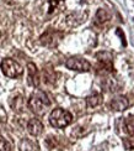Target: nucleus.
Here are the masks:
<instances>
[{
    "label": "nucleus",
    "instance_id": "obj_13",
    "mask_svg": "<svg viewBox=\"0 0 134 151\" xmlns=\"http://www.w3.org/2000/svg\"><path fill=\"white\" fill-rule=\"evenodd\" d=\"M11 105H12V108H14V110H16V111L22 110V108H23V99H22V97H16L14 100H12Z\"/></svg>",
    "mask_w": 134,
    "mask_h": 151
},
{
    "label": "nucleus",
    "instance_id": "obj_15",
    "mask_svg": "<svg viewBox=\"0 0 134 151\" xmlns=\"http://www.w3.org/2000/svg\"><path fill=\"white\" fill-rule=\"evenodd\" d=\"M124 146H125L127 149L134 147V137H133V136L128 137V139H124Z\"/></svg>",
    "mask_w": 134,
    "mask_h": 151
},
{
    "label": "nucleus",
    "instance_id": "obj_10",
    "mask_svg": "<svg viewBox=\"0 0 134 151\" xmlns=\"http://www.w3.org/2000/svg\"><path fill=\"white\" fill-rule=\"evenodd\" d=\"M102 103V96L101 94H92V96L86 98V104L89 108H95Z\"/></svg>",
    "mask_w": 134,
    "mask_h": 151
},
{
    "label": "nucleus",
    "instance_id": "obj_12",
    "mask_svg": "<svg viewBox=\"0 0 134 151\" xmlns=\"http://www.w3.org/2000/svg\"><path fill=\"white\" fill-rule=\"evenodd\" d=\"M124 128L129 136L134 137V116H128L124 120Z\"/></svg>",
    "mask_w": 134,
    "mask_h": 151
},
{
    "label": "nucleus",
    "instance_id": "obj_2",
    "mask_svg": "<svg viewBox=\"0 0 134 151\" xmlns=\"http://www.w3.org/2000/svg\"><path fill=\"white\" fill-rule=\"evenodd\" d=\"M73 120V115L65 109H62V108H57L54 109L49 115V123L52 127L54 128H65L68 125L72 123Z\"/></svg>",
    "mask_w": 134,
    "mask_h": 151
},
{
    "label": "nucleus",
    "instance_id": "obj_6",
    "mask_svg": "<svg viewBox=\"0 0 134 151\" xmlns=\"http://www.w3.org/2000/svg\"><path fill=\"white\" fill-rule=\"evenodd\" d=\"M100 63V70L106 71V72H112L113 71V56L110 52H99L96 55Z\"/></svg>",
    "mask_w": 134,
    "mask_h": 151
},
{
    "label": "nucleus",
    "instance_id": "obj_11",
    "mask_svg": "<svg viewBox=\"0 0 134 151\" xmlns=\"http://www.w3.org/2000/svg\"><path fill=\"white\" fill-rule=\"evenodd\" d=\"M110 17H111V15H110V12H108L107 10L100 9L97 11V14H96V22L97 24H104V22L110 20Z\"/></svg>",
    "mask_w": 134,
    "mask_h": 151
},
{
    "label": "nucleus",
    "instance_id": "obj_1",
    "mask_svg": "<svg viewBox=\"0 0 134 151\" xmlns=\"http://www.w3.org/2000/svg\"><path fill=\"white\" fill-rule=\"evenodd\" d=\"M49 105H50V100L47 94L42 91H36L30 97L28 106L35 114H43Z\"/></svg>",
    "mask_w": 134,
    "mask_h": 151
},
{
    "label": "nucleus",
    "instance_id": "obj_5",
    "mask_svg": "<svg viewBox=\"0 0 134 151\" xmlns=\"http://www.w3.org/2000/svg\"><path fill=\"white\" fill-rule=\"evenodd\" d=\"M65 66L69 70L73 71H78V72H89L91 70V65L90 62L80 58V57H72L65 62Z\"/></svg>",
    "mask_w": 134,
    "mask_h": 151
},
{
    "label": "nucleus",
    "instance_id": "obj_3",
    "mask_svg": "<svg viewBox=\"0 0 134 151\" xmlns=\"http://www.w3.org/2000/svg\"><path fill=\"white\" fill-rule=\"evenodd\" d=\"M1 71L6 76V77H10V78H17L22 74V67L17 63L16 61L11 60V58H5L3 60L1 65Z\"/></svg>",
    "mask_w": 134,
    "mask_h": 151
},
{
    "label": "nucleus",
    "instance_id": "obj_14",
    "mask_svg": "<svg viewBox=\"0 0 134 151\" xmlns=\"http://www.w3.org/2000/svg\"><path fill=\"white\" fill-rule=\"evenodd\" d=\"M12 147L9 141H6L4 137H0V151H11Z\"/></svg>",
    "mask_w": 134,
    "mask_h": 151
},
{
    "label": "nucleus",
    "instance_id": "obj_9",
    "mask_svg": "<svg viewBox=\"0 0 134 151\" xmlns=\"http://www.w3.org/2000/svg\"><path fill=\"white\" fill-rule=\"evenodd\" d=\"M27 130L31 135L38 136L43 131V124L38 119H31L27 123Z\"/></svg>",
    "mask_w": 134,
    "mask_h": 151
},
{
    "label": "nucleus",
    "instance_id": "obj_8",
    "mask_svg": "<svg viewBox=\"0 0 134 151\" xmlns=\"http://www.w3.org/2000/svg\"><path fill=\"white\" fill-rule=\"evenodd\" d=\"M128 99L123 96H119V97H116L112 102H111V108L116 111H123L128 108Z\"/></svg>",
    "mask_w": 134,
    "mask_h": 151
},
{
    "label": "nucleus",
    "instance_id": "obj_16",
    "mask_svg": "<svg viewBox=\"0 0 134 151\" xmlns=\"http://www.w3.org/2000/svg\"><path fill=\"white\" fill-rule=\"evenodd\" d=\"M117 34L121 36V39H122V42H123V45H125V39H124V34H122V32H121V29H117Z\"/></svg>",
    "mask_w": 134,
    "mask_h": 151
},
{
    "label": "nucleus",
    "instance_id": "obj_4",
    "mask_svg": "<svg viewBox=\"0 0 134 151\" xmlns=\"http://www.w3.org/2000/svg\"><path fill=\"white\" fill-rule=\"evenodd\" d=\"M63 37V34L59 31H55L53 29H48L46 32L41 36V43L43 46L47 47H54L58 45V42L60 41V39Z\"/></svg>",
    "mask_w": 134,
    "mask_h": 151
},
{
    "label": "nucleus",
    "instance_id": "obj_7",
    "mask_svg": "<svg viewBox=\"0 0 134 151\" xmlns=\"http://www.w3.org/2000/svg\"><path fill=\"white\" fill-rule=\"evenodd\" d=\"M27 70H28V83H30V86L38 87L40 86V73H38L37 67L33 63H28Z\"/></svg>",
    "mask_w": 134,
    "mask_h": 151
}]
</instances>
